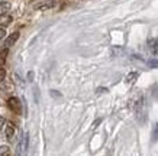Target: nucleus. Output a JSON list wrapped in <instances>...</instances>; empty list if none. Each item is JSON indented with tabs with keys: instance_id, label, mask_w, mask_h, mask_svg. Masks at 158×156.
<instances>
[{
	"instance_id": "obj_1",
	"label": "nucleus",
	"mask_w": 158,
	"mask_h": 156,
	"mask_svg": "<svg viewBox=\"0 0 158 156\" xmlns=\"http://www.w3.org/2000/svg\"><path fill=\"white\" fill-rule=\"evenodd\" d=\"M7 104H9L10 110H13L16 114H22V103H20L19 98H16V97H10L7 100Z\"/></svg>"
},
{
	"instance_id": "obj_2",
	"label": "nucleus",
	"mask_w": 158,
	"mask_h": 156,
	"mask_svg": "<svg viewBox=\"0 0 158 156\" xmlns=\"http://www.w3.org/2000/svg\"><path fill=\"white\" fill-rule=\"evenodd\" d=\"M148 48L152 55H157L158 54V41L157 39H149L148 41Z\"/></svg>"
},
{
	"instance_id": "obj_3",
	"label": "nucleus",
	"mask_w": 158,
	"mask_h": 156,
	"mask_svg": "<svg viewBox=\"0 0 158 156\" xmlns=\"http://www.w3.org/2000/svg\"><path fill=\"white\" fill-rule=\"evenodd\" d=\"M15 124L13 123H9L7 126H6V136H7V139L9 140H12L13 139V136H15Z\"/></svg>"
},
{
	"instance_id": "obj_4",
	"label": "nucleus",
	"mask_w": 158,
	"mask_h": 156,
	"mask_svg": "<svg viewBox=\"0 0 158 156\" xmlns=\"http://www.w3.org/2000/svg\"><path fill=\"white\" fill-rule=\"evenodd\" d=\"M10 7H12V5H10L9 2H0V16L7 13L10 10Z\"/></svg>"
},
{
	"instance_id": "obj_5",
	"label": "nucleus",
	"mask_w": 158,
	"mask_h": 156,
	"mask_svg": "<svg viewBox=\"0 0 158 156\" xmlns=\"http://www.w3.org/2000/svg\"><path fill=\"white\" fill-rule=\"evenodd\" d=\"M7 54H9V48L7 46H6L5 49H2V51H0V68H3V65H5L6 58H7Z\"/></svg>"
},
{
	"instance_id": "obj_6",
	"label": "nucleus",
	"mask_w": 158,
	"mask_h": 156,
	"mask_svg": "<svg viewBox=\"0 0 158 156\" xmlns=\"http://www.w3.org/2000/svg\"><path fill=\"white\" fill-rule=\"evenodd\" d=\"M12 20H13V18L10 14H2L0 16V26H7Z\"/></svg>"
},
{
	"instance_id": "obj_7",
	"label": "nucleus",
	"mask_w": 158,
	"mask_h": 156,
	"mask_svg": "<svg viewBox=\"0 0 158 156\" xmlns=\"http://www.w3.org/2000/svg\"><path fill=\"white\" fill-rule=\"evenodd\" d=\"M18 39H19V33H18V32H15L13 35H10L9 38L6 39L5 46H7V48H9L10 45H12V43H15V42H16V41H18Z\"/></svg>"
},
{
	"instance_id": "obj_8",
	"label": "nucleus",
	"mask_w": 158,
	"mask_h": 156,
	"mask_svg": "<svg viewBox=\"0 0 158 156\" xmlns=\"http://www.w3.org/2000/svg\"><path fill=\"white\" fill-rule=\"evenodd\" d=\"M135 78H138V72H131L129 75L126 77V82L128 84H131V82H134Z\"/></svg>"
},
{
	"instance_id": "obj_9",
	"label": "nucleus",
	"mask_w": 158,
	"mask_h": 156,
	"mask_svg": "<svg viewBox=\"0 0 158 156\" xmlns=\"http://www.w3.org/2000/svg\"><path fill=\"white\" fill-rule=\"evenodd\" d=\"M26 142H28V133H26V137H25V145H26ZM22 149H25V147L22 146V142H20L19 146H18V152H16V153H18V155H20V153H22ZM25 150H26V149H25Z\"/></svg>"
},
{
	"instance_id": "obj_10",
	"label": "nucleus",
	"mask_w": 158,
	"mask_h": 156,
	"mask_svg": "<svg viewBox=\"0 0 158 156\" xmlns=\"http://www.w3.org/2000/svg\"><path fill=\"white\" fill-rule=\"evenodd\" d=\"M10 150H9V147L7 146H0V156L2 155H9Z\"/></svg>"
},
{
	"instance_id": "obj_11",
	"label": "nucleus",
	"mask_w": 158,
	"mask_h": 156,
	"mask_svg": "<svg viewBox=\"0 0 158 156\" xmlns=\"http://www.w3.org/2000/svg\"><path fill=\"white\" fill-rule=\"evenodd\" d=\"M158 139V124H155V129L152 132V140H157Z\"/></svg>"
},
{
	"instance_id": "obj_12",
	"label": "nucleus",
	"mask_w": 158,
	"mask_h": 156,
	"mask_svg": "<svg viewBox=\"0 0 158 156\" xmlns=\"http://www.w3.org/2000/svg\"><path fill=\"white\" fill-rule=\"evenodd\" d=\"M5 77H6V72H5V70L3 68H0V82L5 80Z\"/></svg>"
},
{
	"instance_id": "obj_13",
	"label": "nucleus",
	"mask_w": 158,
	"mask_h": 156,
	"mask_svg": "<svg viewBox=\"0 0 158 156\" xmlns=\"http://www.w3.org/2000/svg\"><path fill=\"white\" fill-rule=\"evenodd\" d=\"M6 36V30L3 28H0V39H3Z\"/></svg>"
},
{
	"instance_id": "obj_14",
	"label": "nucleus",
	"mask_w": 158,
	"mask_h": 156,
	"mask_svg": "<svg viewBox=\"0 0 158 156\" xmlns=\"http://www.w3.org/2000/svg\"><path fill=\"white\" fill-rule=\"evenodd\" d=\"M5 123H6V120L3 117H0V130H2V127L5 126Z\"/></svg>"
},
{
	"instance_id": "obj_15",
	"label": "nucleus",
	"mask_w": 158,
	"mask_h": 156,
	"mask_svg": "<svg viewBox=\"0 0 158 156\" xmlns=\"http://www.w3.org/2000/svg\"><path fill=\"white\" fill-rule=\"evenodd\" d=\"M149 65L151 66H158V61H151L149 62Z\"/></svg>"
},
{
	"instance_id": "obj_16",
	"label": "nucleus",
	"mask_w": 158,
	"mask_h": 156,
	"mask_svg": "<svg viewBox=\"0 0 158 156\" xmlns=\"http://www.w3.org/2000/svg\"><path fill=\"white\" fill-rule=\"evenodd\" d=\"M100 122H102V118H99V120H96V122H94V123H93V126H94V127H96V126H97V124H99V123H100Z\"/></svg>"
}]
</instances>
